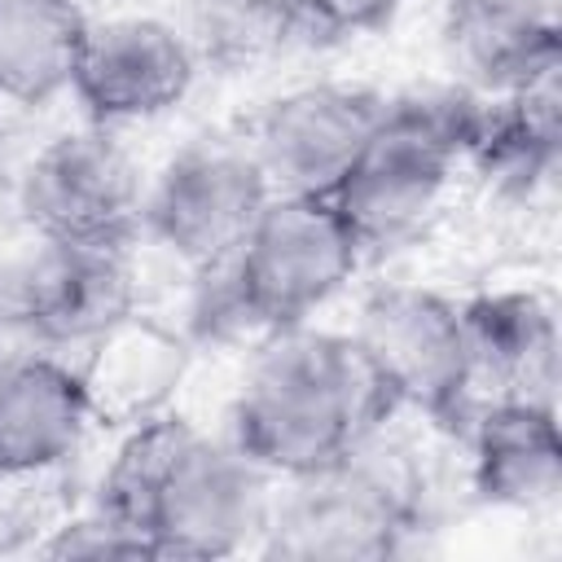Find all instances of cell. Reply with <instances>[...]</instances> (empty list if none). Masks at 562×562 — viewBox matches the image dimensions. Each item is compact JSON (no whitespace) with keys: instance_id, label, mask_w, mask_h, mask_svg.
<instances>
[{"instance_id":"obj_2","label":"cell","mask_w":562,"mask_h":562,"mask_svg":"<svg viewBox=\"0 0 562 562\" xmlns=\"http://www.w3.org/2000/svg\"><path fill=\"white\" fill-rule=\"evenodd\" d=\"M395 408L351 334L303 321L255 342L224 435L263 470L290 479L338 461Z\"/></svg>"},{"instance_id":"obj_3","label":"cell","mask_w":562,"mask_h":562,"mask_svg":"<svg viewBox=\"0 0 562 562\" xmlns=\"http://www.w3.org/2000/svg\"><path fill=\"white\" fill-rule=\"evenodd\" d=\"M364 250L321 193H272L228 263L198 277V325L215 338L255 334L312 321L342 294Z\"/></svg>"},{"instance_id":"obj_17","label":"cell","mask_w":562,"mask_h":562,"mask_svg":"<svg viewBox=\"0 0 562 562\" xmlns=\"http://www.w3.org/2000/svg\"><path fill=\"white\" fill-rule=\"evenodd\" d=\"M408 0H307V22L329 35H369L386 31Z\"/></svg>"},{"instance_id":"obj_11","label":"cell","mask_w":562,"mask_h":562,"mask_svg":"<svg viewBox=\"0 0 562 562\" xmlns=\"http://www.w3.org/2000/svg\"><path fill=\"white\" fill-rule=\"evenodd\" d=\"M75 364L92 426L127 430L176 408V395L193 373V338L136 303L127 316L101 329Z\"/></svg>"},{"instance_id":"obj_16","label":"cell","mask_w":562,"mask_h":562,"mask_svg":"<svg viewBox=\"0 0 562 562\" xmlns=\"http://www.w3.org/2000/svg\"><path fill=\"white\" fill-rule=\"evenodd\" d=\"M198 40L202 53L241 66L272 57L307 22V0H198Z\"/></svg>"},{"instance_id":"obj_5","label":"cell","mask_w":562,"mask_h":562,"mask_svg":"<svg viewBox=\"0 0 562 562\" xmlns=\"http://www.w3.org/2000/svg\"><path fill=\"white\" fill-rule=\"evenodd\" d=\"M347 334L400 408L465 430L474 404L461 299L426 281H382L360 299Z\"/></svg>"},{"instance_id":"obj_7","label":"cell","mask_w":562,"mask_h":562,"mask_svg":"<svg viewBox=\"0 0 562 562\" xmlns=\"http://www.w3.org/2000/svg\"><path fill=\"white\" fill-rule=\"evenodd\" d=\"M145 176L110 123L53 136L18 180V211L53 241H127L140 228Z\"/></svg>"},{"instance_id":"obj_6","label":"cell","mask_w":562,"mask_h":562,"mask_svg":"<svg viewBox=\"0 0 562 562\" xmlns=\"http://www.w3.org/2000/svg\"><path fill=\"white\" fill-rule=\"evenodd\" d=\"M272 198L246 140L202 136L176 149L140 198L145 237L184 272L202 277L233 259Z\"/></svg>"},{"instance_id":"obj_1","label":"cell","mask_w":562,"mask_h":562,"mask_svg":"<svg viewBox=\"0 0 562 562\" xmlns=\"http://www.w3.org/2000/svg\"><path fill=\"white\" fill-rule=\"evenodd\" d=\"M119 435L92 505L140 531L154 558L259 553L277 492L272 470L176 408Z\"/></svg>"},{"instance_id":"obj_4","label":"cell","mask_w":562,"mask_h":562,"mask_svg":"<svg viewBox=\"0 0 562 562\" xmlns=\"http://www.w3.org/2000/svg\"><path fill=\"white\" fill-rule=\"evenodd\" d=\"M483 114L487 110L461 92L386 97L364 149L329 189L334 211L364 255L417 241L448 211Z\"/></svg>"},{"instance_id":"obj_18","label":"cell","mask_w":562,"mask_h":562,"mask_svg":"<svg viewBox=\"0 0 562 562\" xmlns=\"http://www.w3.org/2000/svg\"><path fill=\"white\" fill-rule=\"evenodd\" d=\"M0 149H4V127H0Z\"/></svg>"},{"instance_id":"obj_12","label":"cell","mask_w":562,"mask_h":562,"mask_svg":"<svg viewBox=\"0 0 562 562\" xmlns=\"http://www.w3.org/2000/svg\"><path fill=\"white\" fill-rule=\"evenodd\" d=\"M461 452L474 501L527 518L558 509L562 496L558 408L527 400L479 404L461 430Z\"/></svg>"},{"instance_id":"obj_9","label":"cell","mask_w":562,"mask_h":562,"mask_svg":"<svg viewBox=\"0 0 562 562\" xmlns=\"http://www.w3.org/2000/svg\"><path fill=\"white\" fill-rule=\"evenodd\" d=\"M198 75L193 44L154 13L88 18L70 92L92 123H140L176 110Z\"/></svg>"},{"instance_id":"obj_13","label":"cell","mask_w":562,"mask_h":562,"mask_svg":"<svg viewBox=\"0 0 562 562\" xmlns=\"http://www.w3.org/2000/svg\"><path fill=\"white\" fill-rule=\"evenodd\" d=\"M92 430L79 364L48 347L0 356V474L66 470Z\"/></svg>"},{"instance_id":"obj_10","label":"cell","mask_w":562,"mask_h":562,"mask_svg":"<svg viewBox=\"0 0 562 562\" xmlns=\"http://www.w3.org/2000/svg\"><path fill=\"white\" fill-rule=\"evenodd\" d=\"M470 404L527 400L558 408V307L540 285H496L461 299Z\"/></svg>"},{"instance_id":"obj_14","label":"cell","mask_w":562,"mask_h":562,"mask_svg":"<svg viewBox=\"0 0 562 562\" xmlns=\"http://www.w3.org/2000/svg\"><path fill=\"white\" fill-rule=\"evenodd\" d=\"M443 44L474 88L509 92L562 61V0H448Z\"/></svg>"},{"instance_id":"obj_15","label":"cell","mask_w":562,"mask_h":562,"mask_svg":"<svg viewBox=\"0 0 562 562\" xmlns=\"http://www.w3.org/2000/svg\"><path fill=\"white\" fill-rule=\"evenodd\" d=\"M83 31L79 0H0V101L35 110L70 92Z\"/></svg>"},{"instance_id":"obj_8","label":"cell","mask_w":562,"mask_h":562,"mask_svg":"<svg viewBox=\"0 0 562 562\" xmlns=\"http://www.w3.org/2000/svg\"><path fill=\"white\" fill-rule=\"evenodd\" d=\"M382 110L386 97L369 83H299L263 105L246 145L272 193L329 198V189L364 149Z\"/></svg>"}]
</instances>
